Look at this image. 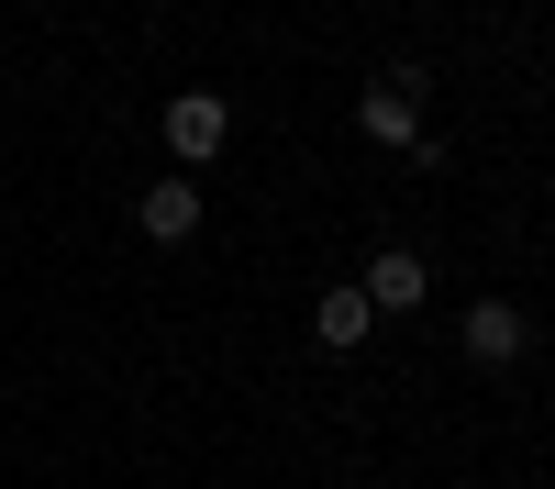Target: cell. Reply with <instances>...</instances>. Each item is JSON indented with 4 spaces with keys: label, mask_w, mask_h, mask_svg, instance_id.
Listing matches in <instances>:
<instances>
[{
    "label": "cell",
    "mask_w": 555,
    "mask_h": 489,
    "mask_svg": "<svg viewBox=\"0 0 555 489\" xmlns=\"http://www.w3.org/2000/svg\"><path fill=\"white\" fill-rule=\"evenodd\" d=\"M455 345H467L478 368H512V356L533 345V323H522L512 300H467V323H455Z\"/></svg>",
    "instance_id": "277c9868"
},
{
    "label": "cell",
    "mask_w": 555,
    "mask_h": 489,
    "mask_svg": "<svg viewBox=\"0 0 555 489\" xmlns=\"http://www.w3.org/2000/svg\"><path fill=\"white\" fill-rule=\"evenodd\" d=\"M366 323H378V311H366V289H322V300H311V345H334V356H356Z\"/></svg>",
    "instance_id": "8992f818"
},
{
    "label": "cell",
    "mask_w": 555,
    "mask_h": 489,
    "mask_svg": "<svg viewBox=\"0 0 555 489\" xmlns=\"http://www.w3.org/2000/svg\"><path fill=\"white\" fill-rule=\"evenodd\" d=\"M366 311H423V289H434V267H423V245H378L366 256Z\"/></svg>",
    "instance_id": "3957f363"
},
{
    "label": "cell",
    "mask_w": 555,
    "mask_h": 489,
    "mask_svg": "<svg viewBox=\"0 0 555 489\" xmlns=\"http://www.w3.org/2000/svg\"><path fill=\"white\" fill-rule=\"evenodd\" d=\"M156 123H167V156H190V167H211L222 145H234V112H222L211 89H178V101H167Z\"/></svg>",
    "instance_id": "7a4b0ae2"
},
{
    "label": "cell",
    "mask_w": 555,
    "mask_h": 489,
    "mask_svg": "<svg viewBox=\"0 0 555 489\" xmlns=\"http://www.w3.org/2000/svg\"><path fill=\"white\" fill-rule=\"evenodd\" d=\"M133 234H145V245H190L201 234V190H190V178H156V190L133 201Z\"/></svg>",
    "instance_id": "5b68a950"
},
{
    "label": "cell",
    "mask_w": 555,
    "mask_h": 489,
    "mask_svg": "<svg viewBox=\"0 0 555 489\" xmlns=\"http://www.w3.org/2000/svg\"><path fill=\"white\" fill-rule=\"evenodd\" d=\"M356 133L366 145H389V156H423V67H389L378 89L356 101Z\"/></svg>",
    "instance_id": "6da1fadb"
}]
</instances>
